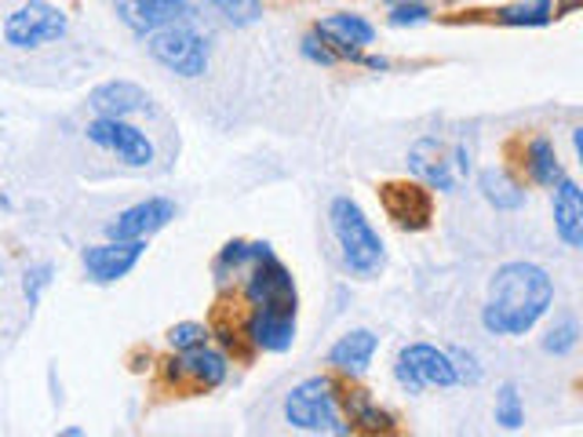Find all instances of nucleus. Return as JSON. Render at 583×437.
<instances>
[{
	"label": "nucleus",
	"instance_id": "f257e3e1",
	"mask_svg": "<svg viewBox=\"0 0 583 437\" xmlns=\"http://www.w3.org/2000/svg\"><path fill=\"white\" fill-rule=\"evenodd\" d=\"M554 302V281L536 262H507L488 285L482 325L493 336H525Z\"/></svg>",
	"mask_w": 583,
	"mask_h": 437
},
{
	"label": "nucleus",
	"instance_id": "f03ea898",
	"mask_svg": "<svg viewBox=\"0 0 583 437\" xmlns=\"http://www.w3.org/2000/svg\"><path fill=\"white\" fill-rule=\"evenodd\" d=\"M328 219H333V234L343 248V262H347L357 277L379 274L383 262H387V251H383L379 234L373 230L362 205L350 201V197H336L333 208H328Z\"/></svg>",
	"mask_w": 583,
	"mask_h": 437
},
{
	"label": "nucleus",
	"instance_id": "7ed1b4c3",
	"mask_svg": "<svg viewBox=\"0 0 583 437\" xmlns=\"http://www.w3.org/2000/svg\"><path fill=\"white\" fill-rule=\"evenodd\" d=\"M285 419L296 430L310 434H350V427L339 416L336 390L328 379H307L299 387H292V394L285 397Z\"/></svg>",
	"mask_w": 583,
	"mask_h": 437
},
{
	"label": "nucleus",
	"instance_id": "20e7f679",
	"mask_svg": "<svg viewBox=\"0 0 583 437\" xmlns=\"http://www.w3.org/2000/svg\"><path fill=\"white\" fill-rule=\"evenodd\" d=\"M146 48H150L154 62L179 77H201L208 70V44L190 22H171L165 30H154L146 37Z\"/></svg>",
	"mask_w": 583,
	"mask_h": 437
},
{
	"label": "nucleus",
	"instance_id": "39448f33",
	"mask_svg": "<svg viewBox=\"0 0 583 437\" xmlns=\"http://www.w3.org/2000/svg\"><path fill=\"white\" fill-rule=\"evenodd\" d=\"M408 165L427 187L453 193L471 171V157L463 146H445L437 136H423L413 150H408Z\"/></svg>",
	"mask_w": 583,
	"mask_h": 437
},
{
	"label": "nucleus",
	"instance_id": "423d86ee",
	"mask_svg": "<svg viewBox=\"0 0 583 437\" xmlns=\"http://www.w3.org/2000/svg\"><path fill=\"white\" fill-rule=\"evenodd\" d=\"M394 376L408 394H419L427 387H456V368L448 361V354L431 347V342H413V347L397 354Z\"/></svg>",
	"mask_w": 583,
	"mask_h": 437
},
{
	"label": "nucleus",
	"instance_id": "0eeeda50",
	"mask_svg": "<svg viewBox=\"0 0 583 437\" xmlns=\"http://www.w3.org/2000/svg\"><path fill=\"white\" fill-rule=\"evenodd\" d=\"M245 296L256 310H296V281L281 259L267 251L248 267V281H245Z\"/></svg>",
	"mask_w": 583,
	"mask_h": 437
},
{
	"label": "nucleus",
	"instance_id": "6e6552de",
	"mask_svg": "<svg viewBox=\"0 0 583 437\" xmlns=\"http://www.w3.org/2000/svg\"><path fill=\"white\" fill-rule=\"evenodd\" d=\"M66 33V16L48 0H30L4 19V41L11 48H41Z\"/></svg>",
	"mask_w": 583,
	"mask_h": 437
},
{
	"label": "nucleus",
	"instance_id": "1a4fd4ad",
	"mask_svg": "<svg viewBox=\"0 0 583 437\" xmlns=\"http://www.w3.org/2000/svg\"><path fill=\"white\" fill-rule=\"evenodd\" d=\"M88 139L121 157L131 168H146L154 161V142L146 139V131H139L136 125H128L125 117H96L88 125Z\"/></svg>",
	"mask_w": 583,
	"mask_h": 437
},
{
	"label": "nucleus",
	"instance_id": "9d476101",
	"mask_svg": "<svg viewBox=\"0 0 583 437\" xmlns=\"http://www.w3.org/2000/svg\"><path fill=\"white\" fill-rule=\"evenodd\" d=\"M383 208L387 216L397 222L402 230H427L431 219H434V197L423 182H405V179H394V182H383Z\"/></svg>",
	"mask_w": 583,
	"mask_h": 437
},
{
	"label": "nucleus",
	"instance_id": "9b49d317",
	"mask_svg": "<svg viewBox=\"0 0 583 437\" xmlns=\"http://www.w3.org/2000/svg\"><path fill=\"white\" fill-rule=\"evenodd\" d=\"M117 16L131 33L150 37L154 30H165L171 22H190L194 4L190 0H113Z\"/></svg>",
	"mask_w": 583,
	"mask_h": 437
},
{
	"label": "nucleus",
	"instance_id": "f8f14e48",
	"mask_svg": "<svg viewBox=\"0 0 583 437\" xmlns=\"http://www.w3.org/2000/svg\"><path fill=\"white\" fill-rule=\"evenodd\" d=\"M171 219H176V205H171L168 197H150V201L125 208L121 216L106 227V237H110V241H146L150 234L165 230Z\"/></svg>",
	"mask_w": 583,
	"mask_h": 437
},
{
	"label": "nucleus",
	"instance_id": "ddd939ff",
	"mask_svg": "<svg viewBox=\"0 0 583 437\" xmlns=\"http://www.w3.org/2000/svg\"><path fill=\"white\" fill-rule=\"evenodd\" d=\"M142 251H146V241H106V245H96V248H85L81 262H85L91 281L113 285V281H121V277H128L131 270H136Z\"/></svg>",
	"mask_w": 583,
	"mask_h": 437
},
{
	"label": "nucleus",
	"instance_id": "4468645a",
	"mask_svg": "<svg viewBox=\"0 0 583 437\" xmlns=\"http://www.w3.org/2000/svg\"><path fill=\"white\" fill-rule=\"evenodd\" d=\"M317 37L336 59H362V48L376 41V26L362 16H328L317 22Z\"/></svg>",
	"mask_w": 583,
	"mask_h": 437
},
{
	"label": "nucleus",
	"instance_id": "2eb2a0df",
	"mask_svg": "<svg viewBox=\"0 0 583 437\" xmlns=\"http://www.w3.org/2000/svg\"><path fill=\"white\" fill-rule=\"evenodd\" d=\"M227 373H230L227 357H223L219 350H211L208 342L182 350L176 361H171V376L187 379V383H194V387H201V390L219 387V383L227 379Z\"/></svg>",
	"mask_w": 583,
	"mask_h": 437
},
{
	"label": "nucleus",
	"instance_id": "dca6fc26",
	"mask_svg": "<svg viewBox=\"0 0 583 437\" xmlns=\"http://www.w3.org/2000/svg\"><path fill=\"white\" fill-rule=\"evenodd\" d=\"M248 339L270 354L292 350V342H296V310H256L248 321Z\"/></svg>",
	"mask_w": 583,
	"mask_h": 437
},
{
	"label": "nucleus",
	"instance_id": "f3484780",
	"mask_svg": "<svg viewBox=\"0 0 583 437\" xmlns=\"http://www.w3.org/2000/svg\"><path fill=\"white\" fill-rule=\"evenodd\" d=\"M91 110L99 117H131L150 110V96L131 81H110L91 91Z\"/></svg>",
	"mask_w": 583,
	"mask_h": 437
},
{
	"label": "nucleus",
	"instance_id": "a211bd4d",
	"mask_svg": "<svg viewBox=\"0 0 583 437\" xmlns=\"http://www.w3.org/2000/svg\"><path fill=\"white\" fill-rule=\"evenodd\" d=\"M554 230L569 248H583V193L573 179L554 187Z\"/></svg>",
	"mask_w": 583,
	"mask_h": 437
},
{
	"label": "nucleus",
	"instance_id": "6ab92c4d",
	"mask_svg": "<svg viewBox=\"0 0 583 437\" xmlns=\"http://www.w3.org/2000/svg\"><path fill=\"white\" fill-rule=\"evenodd\" d=\"M376 350H379L376 332H368V328H354V332H347L333 350H328V365H336L339 373H347V376H362L365 368L373 365Z\"/></svg>",
	"mask_w": 583,
	"mask_h": 437
},
{
	"label": "nucleus",
	"instance_id": "aec40b11",
	"mask_svg": "<svg viewBox=\"0 0 583 437\" xmlns=\"http://www.w3.org/2000/svg\"><path fill=\"white\" fill-rule=\"evenodd\" d=\"M478 187H482V197L496 211H518L525 205V190L503 168H485L478 176Z\"/></svg>",
	"mask_w": 583,
	"mask_h": 437
},
{
	"label": "nucleus",
	"instance_id": "412c9836",
	"mask_svg": "<svg viewBox=\"0 0 583 437\" xmlns=\"http://www.w3.org/2000/svg\"><path fill=\"white\" fill-rule=\"evenodd\" d=\"M528 171H533V179L540 182V187H551V190L565 179L562 161H559V153H554L551 139H533V142H528Z\"/></svg>",
	"mask_w": 583,
	"mask_h": 437
},
{
	"label": "nucleus",
	"instance_id": "4be33fe9",
	"mask_svg": "<svg viewBox=\"0 0 583 437\" xmlns=\"http://www.w3.org/2000/svg\"><path fill=\"white\" fill-rule=\"evenodd\" d=\"M230 26H256L263 19V0H205Z\"/></svg>",
	"mask_w": 583,
	"mask_h": 437
},
{
	"label": "nucleus",
	"instance_id": "5701e85b",
	"mask_svg": "<svg viewBox=\"0 0 583 437\" xmlns=\"http://www.w3.org/2000/svg\"><path fill=\"white\" fill-rule=\"evenodd\" d=\"M496 423L503 430H518L525 423V408H522V394L514 383H503L496 394Z\"/></svg>",
	"mask_w": 583,
	"mask_h": 437
},
{
	"label": "nucleus",
	"instance_id": "b1692460",
	"mask_svg": "<svg viewBox=\"0 0 583 437\" xmlns=\"http://www.w3.org/2000/svg\"><path fill=\"white\" fill-rule=\"evenodd\" d=\"M503 26H547L551 22V0H528V4H514L500 11Z\"/></svg>",
	"mask_w": 583,
	"mask_h": 437
},
{
	"label": "nucleus",
	"instance_id": "393cba45",
	"mask_svg": "<svg viewBox=\"0 0 583 437\" xmlns=\"http://www.w3.org/2000/svg\"><path fill=\"white\" fill-rule=\"evenodd\" d=\"M576 339H580V325H576V317H562L559 325L551 328L547 336H543V350L554 354V357H562L576 347Z\"/></svg>",
	"mask_w": 583,
	"mask_h": 437
},
{
	"label": "nucleus",
	"instance_id": "a878e982",
	"mask_svg": "<svg viewBox=\"0 0 583 437\" xmlns=\"http://www.w3.org/2000/svg\"><path fill=\"white\" fill-rule=\"evenodd\" d=\"M350 419L365 423L368 430H387V427H391V416L379 413V408H376L373 401H368L365 390H354V394H350Z\"/></svg>",
	"mask_w": 583,
	"mask_h": 437
},
{
	"label": "nucleus",
	"instance_id": "bb28decb",
	"mask_svg": "<svg viewBox=\"0 0 583 437\" xmlns=\"http://www.w3.org/2000/svg\"><path fill=\"white\" fill-rule=\"evenodd\" d=\"M51 285V267L48 262H41V267H30L22 277V291H26V299H30V307H37L45 296V288Z\"/></svg>",
	"mask_w": 583,
	"mask_h": 437
},
{
	"label": "nucleus",
	"instance_id": "cd10ccee",
	"mask_svg": "<svg viewBox=\"0 0 583 437\" xmlns=\"http://www.w3.org/2000/svg\"><path fill=\"white\" fill-rule=\"evenodd\" d=\"M168 339H171V347H176V350H190V347H201V342H208V332H205V325L182 321V325L171 328Z\"/></svg>",
	"mask_w": 583,
	"mask_h": 437
},
{
	"label": "nucleus",
	"instance_id": "c85d7f7f",
	"mask_svg": "<svg viewBox=\"0 0 583 437\" xmlns=\"http://www.w3.org/2000/svg\"><path fill=\"white\" fill-rule=\"evenodd\" d=\"M448 361H453V368H456V383H478L482 379V368H478V361H474L471 350H453L448 354Z\"/></svg>",
	"mask_w": 583,
	"mask_h": 437
},
{
	"label": "nucleus",
	"instance_id": "c756f323",
	"mask_svg": "<svg viewBox=\"0 0 583 437\" xmlns=\"http://www.w3.org/2000/svg\"><path fill=\"white\" fill-rule=\"evenodd\" d=\"M431 19V11L423 8V4H394L391 11V22L394 26H419V22H427Z\"/></svg>",
	"mask_w": 583,
	"mask_h": 437
},
{
	"label": "nucleus",
	"instance_id": "7c9ffc66",
	"mask_svg": "<svg viewBox=\"0 0 583 437\" xmlns=\"http://www.w3.org/2000/svg\"><path fill=\"white\" fill-rule=\"evenodd\" d=\"M303 56L314 59V62H322V66H333L336 62L333 51H328L325 44H317V37H307V41H303Z\"/></svg>",
	"mask_w": 583,
	"mask_h": 437
},
{
	"label": "nucleus",
	"instance_id": "2f4dec72",
	"mask_svg": "<svg viewBox=\"0 0 583 437\" xmlns=\"http://www.w3.org/2000/svg\"><path fill=\"white\" fill-rule=\"evenodd\" d=\"M391 4H423V0H391Z\"/></svg>",
	"mask_w": 583,
	"mask_h": 437
},
{
	"label": "nucleus",
	"instance_id": "473e14b6",
	"mask_svg": "<svg viewBox=\"0 0 583 437\" xmlns=\"http://www.w3.org/2000/svg\"><path fill=\"white\" fill-rule=\"evenodd\" d=\"M0 274H4V267H0Z\"/></svg>",
	"mask_w": 583,
	"mask_h": 437
}]
</instances>
